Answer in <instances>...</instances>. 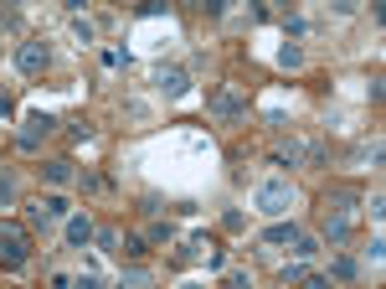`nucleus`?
Segmentation results:
<instances>
[{"mask_svg": "<svg viewBox=\"0 0 386 289\" xmlns=\"http://www.w3.org/2000/svg\"><path fill=\"white\" fill-rule=\"evenodd\" d=\"M26 258H31V228L0 217V269H26Z\"/></svg>", "mask_w": 386, "mask_h": 289, "instance_id": "1", "label": "nucleus"}, {"mask_svg": "<svg viewBox=\"0 0 386 289\" xmlns=\"http://www.w3.org/2000/svg\"><path fill=\"white\" fill-rule=\"evenodd\" d=\"M294 202H299V191L288 186V181H263V186L252 191V207H258L263 217H284V212H294Z\"/></svg>", "mask_w": 386, "mask_h": 289, "instance_id": "2", "label": "nucleus"}, {"mask_svg": "<svg viewBox=\"0 0 386 289\" xmlns=\"http://www.w3.org/2000/svg\"><path fill=\"white\" fill-rule=\"evenodd\" d=\"M72 217V207H68V196H57V191H52V196H42V202H36L31 207V228H57V222H68Z\"/></svg>", "mask_w": 386, "mask_h": 289, "instance_id": "3", "label": "nucleus"}, {"mask_svg": "<svg viewBox=\"0 0 386 289\" xmlns=\"http://www.w3.org/2000/svg\"><path fill=\"white\" fill-rule=\"evenodd\" d=\"M52 129H57V119H52V114H26V124H21L16 144H21V150H36V144L52 135Z\"/></svg>", "mask_w": 386, "mask_h": 289, "instance_id": "4", "label": "nucleus"}, {"mask_svg": "<svg viewBox=\"0 0 386 289\" xmlns=\"http://www.w3.org/2000/svg\"><path fill=\"white\" fill-rule=\"evenodd\" d=\"M47 62H52L47 42H21V47H16V68H21V73L36 77V73H47Z\"/></svg>", "mask_w": 386, "mask_h": 289, "instance_id": "5", "label": "nucleus"}, {"mask_svg": "<svg viewBox=\"0 0 386 289\" xmlns=\"http://www.w3.org/2000/svg\"><path fill=\"white\" fill-rule=\"evenodd\" d=\"M93 232H98V228H93V217H88V212H72L68 222H62V243H68V248H88V243H93Z\"/></svg>", "mask_w": 386, "mask_h": 289, "instance_id": "6", "label": "nucleus"}, {"mask_svg": "<svg viewBox=\"0 0 386 289\" xmlns=\"http://www.w3.org/2000/svg\"><path fill=\"white\" fill-rule=\"evenodd\" d=\"M155 88H160L165 98H180L185 88H191V77H185V68H160V73H155Z\"/></svg>", "mask_w": 386, "mask_h": 289, "instance_id": "7", "label": "nucleus"}, {"mask_svg": "<svg viewBox=\"0 0 386 289\" xmlns=\"http://www.w3.org/2000/svg\"><path fill=\"white\" fill-rule=\"evenodd\" d=\"M206 109L217 114V119H237V114H247V103L237 98V94H211V98H206Z\"/></svg>", "mask_w": 386, "mask_h": 289, "instance_id": "8", "label": "nucleus"}, {"mask_svg": "<svg viewBox=\"0 0 386 289\" xmlns=\"http://www.w3.org/2000/svg\"><path fill=\"white\" fill-rule=\"evenodd\" d=\"M345 238H350V212H325V243L340 248Z\"/></svg>", "mask_w": 386, "mask_h": 289, "instance_id": "9", "label": "nucleus"}, {"mask_svg": "<svg viewBox=\"0 0 386 289\" xmlns=\"http://www.w3.org/2000/svg\"><path fill=\"white\" fill-rule=\"evenodd\" d=\"M42 181H47V186H68V181H72V161H47L42 165Z\"/></svg>", "mask_w": 386, "mask_h": 289, "instance_id": "10", "label": "nucleus"}, {"mask_svg": "<svg viewBox=\"0 0 386 289\" xmlns=\"http://www.w3.org/2000/svg\"><path fill=\"white\" fill-rule=\"evenodd\" d=\"M294 238H299L294 222H273V228L263 232V243H268V248H284V243H294Z\"/></svg>", "mask_w": 386, "mask_h": 289, "instance_id": "11", "label": "nucleus"}, {"mask_svg": "<svg viewBox=\"0 0 386 289\" xmlns=\"http://www.w3.org/2000/svg\"><path fill=\"white\" fill-rule=\"evenodd\" d=\"M355 274H361V264H355V258H335V264H330V274H325V279H330V284H335V279L345 284V279H355Z\"/></svg>", "mask_w": 386, "mask_h": 289, "instance_id": "12", "label": "nucleus"}, {"mask_svg": "<svg viewBox=\"0 0 386 289\" xmlns=\"http://www.w3.org/2000/svg\"><path fill=\"white\" fill-rule=\"evenodd\" d=\"M355 207V191H325V212H350Z\"/></svg>", "mask_w": 386, "mask_h": 289, "instance_id": "13", "label": "nucleus"}, {"mask_svg": "<svg viewBox=\"0 0 386 289\" xmlns=\"http://www.w3.org/2000/svg\"><path fill=\"white\" fill-rule=\"evenodd\" d=\"M288 248H294L299 258H314V253H319V238H309V232H299V238L288 243Z\"/></svg>", "mask_w": 386, "mask_h": 289, "instance_id": "14", "label": "nucleus"}, {"mask_svg": "<svg viewBox=\"0 0 386 289\" xmlns=\"http://www.w3.org/2000/svg\"><path fill=\"white\" fill-rule=\"evenodd\" d=\"M299 144H278V150H273V165H299Z\"/></svg>", "mask_w": 386, "mask_h": 289, "instance_id": "15", "label": "nucleus"}, {"mask_svg": "<svg viewBox=\"0 0 386 289\" xmlns=\"http://www.w3.org/2000/svg\"><path fill=\"white\" fill-rule=\"evenodd\" d=\"M10 202H16V176L0 170V207H10Z\"/></svg>", "mask_w": 386, "mask_h": 289, "instance_id": "16", "label": "nucleus"}, {"mask_svg": "<svg viewBox=\"0 0 386 289\" xmlns=\"http://www.w3.org/2000/svg\"><path fill=\"white\" fill-rule=\"evenodd\" d=\"M170 238H176V228H170V222H155V228L144 232V243H170Z\"/></svg>", "mask_w": 386, "mask_h": 289, "instance_id": "17", "label": "nucleus"}, {"mask_svg": "<svg viewBox=\"0 0 386 289\" xmlns=\"http://www.w3.org/2000/svg\"><path fill=\"white\" fill-rule=\"evenodd\" d=\"M93 243L103 248V253H118V232L114 228H103V232H93Z\"/></svg>", "mask_w": 386, "mask_h": 289, "instance_id": "18", "label": "nucleus"}, {"mask_svg": "<svg viewBox=\"0 0 386 289\" xmlns=\"http://www.w3.org/2000/svg\"><path fill=\"white\" fill-rule=\"evenodd\" d=\"M144 248H150V243H144V238H124V243H118V253H124V258H139V253H144Z\"/></svg>", "mask_w": 386, "mask_h": 289, "instance_id": "19", "label": "nucleus"}, {"mask_svg": "<svg viewBox=\"0 0 386 289\" xmlns=\"http://www.w3.org/2000/svg\"><path fill=\"white\" fill-rule=\"evenodd\" d=\"M222 284H227V289H252V274H242V269H232V274H227V279H222Z\"/></svg>", "mask_w": 386, "mask_h": 289, "instance_id": "20", "label": "nucleus"}, {"mask_svg": "<svg viewBox=\"0 0 386 289\" xmlns=\"http://www.w3.org/2000/svg\"><path fill=\"white\" fill-rule=\"evenodd\" d=\"M103 62H109V68H129V52L124 47H109V52H103Z\"/></svg>", "mask_w": 386, "mask_h": 289, "instance_id": "21", "label": "nucleus"}, {"mask_svg": "<svg viewBox=\"0 0 386 289\" xmlns=\"http://www.w3.org/2000/svg\"><path fill=\"white\" fill-rule=\"evenodd\" d=\"M299 289H335V284H330L325 274H304V279H299Z\"/></svg>", "mask_w": 386, "mask_h": 289, "instance_id": "22", "label": "nucleus"}, {"mask_svg": "<svg viewBox=\"0 0 386 289\" xmlns=\"http://www.w3.org/2000/svg\"><path fill=\"white\" fill-rule=\"evenodd\" d=\"M278 62H284V68H299L304 52H299V47H284V52H278Z\"/></svg>", "mask_w": 386, "mask_h": 289, "instance_id": "23", "label": "nucleus"}, {"mask_svg": "<svg viewBox=\"0 0 386 289\" xmlns=\"http://www.w3.org/2000/svg\"><path fill=\"white\" fill-rule=\"evenodd\" d=\"M72 36L88 47V42H93V21H72Z\"/></svg>", "mask_w": 386, "mask_h": 289, "instance_id": "24", "label": "nucleus"}, {"mask_svg": "<svg viewBox=\"0 0 386 289\" xmlns=\"http://www.w3.org/2000/svg\"><path fill=\"white\" fill-rule=\"evenodd\" d=\"M68 135H72V140H77V144H83V140H93V124H83V119H77V124H72V129H68Z\"/></svg>", "mask_w": 386, "mask_h": 289, "instance_id": "25", "label": "nucleus"}, {"mask_svg": "<svg viewBox=\"0 0 386 289\" xmlns=\"http://www.w3.org/2000/svg\"><path fill=\"white\" fill-rule=\"evenodd\" d=\"M72 289H103V284L93 279V274H77V279H72Z\"/></svg>", "mask_w": 386, "mask_h": 289, "instance_id": "26", "label": "nucleus"}, {"mask_svg": "<svg viewBox=\"0 0 386 289\" xmlns=\"http://www.w3.org/2000/svg\"><path fill=\"white\" fill-rule=\"evenodd\" d=\"M0 114H10V98H6V94H0Z\"/></svg>", "mask_w": 386, "mask_h": 289, "instance_id": "27", "label": "nucleus"}]
</instances>
